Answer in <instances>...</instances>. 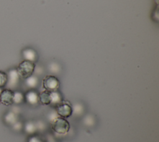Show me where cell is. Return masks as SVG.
I'll return each mask as SVG.
<instances>
[{
	"instance_id": "cell-1",
	"label": "cell",
	"mask_w": 159,
	"mask_h": 142,
	"mask_svg": "<svg viewBox=\"0 0 159 142\" xmlns=\"http://www.w3.org/2000/svg\"><path fill=\"white\" fill-rule=\"evenodd\" d=\"M35 67V65L33 62L24 60L19 64L17 70L20 77L27 78L32 75Z\"/></svg>"
},
{
	"instance_id": "cell-2",
	"label": "cell",
	"mask_w": 159,
	"mask_h": 142,
	"mask_svg": "<svg viewBox=\"0 0 159 142\" xmlns=\"http://www.w3.org/2000/svg\"><path fill=\"white\" fill-rule=\"evenodd\" d=\"M52 121V128L56 133L58 134H65L68 131L70 125L65 119L57 117Z\"/></svg>"
},
{
	"instance_id": "cell-3",
	"label": "cell",
	"mask_w": 159,
	"mask_h": 142,
	"mask_svg": "<svg viewBox=\"0 0 159 142\" xmlns=\"http://www.w3.org/2000/svg\"><path fill=\"white\" fill-rule=\"evenodd\" d=\"M43 87L48 92L57 91L60 86V82L58 80L52 75L46 76L42 81Z\"/></svg>"
},
{
	"instance_id": "cell-4",
	"label": "cell",
	"mask_w": 159,
	"mask_h": 142,
	"mask_svg": "<svg viewBox=\"0 0 159 142\" xmlns=\"http://www.w3.org/2000/svg\"><path fill=\"white\" fill-rule=\"evenodd\" d=\"M7 80L6 85L7 86L9 89L11 90L17 85L19 82L20 76L17 72V69H12L9 70L7 73Z\"/></svg>"
},
{
	"instance_id": "cell-5",
	"label": "cell",
	"mask_w": 159,
	"mask_h": 142,
	"mask_svg": "<svg viewBox=\"0 0 159 142\" xmlns=\"http://www.w3.org/2000/svg\"><path fill=\"white\" fill-rule=\"evenodd\" d=\"M14 92L9 88L3 89L0 95V102L6 105H9L12 103Z\"/></svg>"
},
{
	"instance_id": "cell-6",
	"label": "cell",
	"mask_w": 159,
	"mask_h": 142,
	"mask_svg": "<svg viewBox=\"0 0 159 142\" xmlns=\"http://www.w3.org/2000/svg\"><path fill=\"white\" fill-rule=\"evenodd\" d=\"M72 112V109L70 106L66 103H64L58 106L57 108V113L58 115L63 117H68L69 116Z\"/></svg>"
},
{
	"instance_id": "cell-7",
	"label": "cell",
	"mask_w": 159,
	"mask_h": 142,
	"mask_svg": "<svg viewBox=\"0 0 159 142\" xmlns=\"http://www.w3.org/2000/svg\"><path fill=\"white\" fill-rule=\"evenodd\" d=\"M22 56L24 60H29L30 62H34L37 58L36 52L30 48H27L23 50L22 51Z\"/></svg>"
},
{
	"instance_id": "cell-8",
	"label": "cell",
	"mask_w": 159,
	"mask_h": 142,
	"mask_svg": "<svg viewBox=\"0 0 159 142\" xmlns=\"http://www.w3.org/2000/svg\"><path fill=\"white\" fill-rule=\"evenodd\" d=\"M25 98L26 101L31 105L37 104L39 101V95L34 91L28 92L25 95Z\"/></svg>"
},
{
	"instance_id": "cell-9",
	"label": "cell",
	"mask_w": 159,
	"mask_h": 142,
	"mask_svg": "<svg viewBox=\"0 0 159 142\" xmlns=\"http://www.w3.org/2000/svg\"><path fill=\"white\" fill-rule=\"evenodd\" d=\"M4 120L7 124L12 125L14 123H15L16 121H18L17 115L16 113H15L13 111H9L5 115L4 117Z\"/></svg>"
},
{
	"instance_id": "cell-10",
	"label": "cell",
	"mask_w": 159,
	"mask_h": 142,
	"mask_svg": "<svg viewBox=\"0 0 159 142\" xmlns=\"http://www.w3.org/2000/svg\"><path fill=\"white\" fill-rule=\"evenodd\" d=\"M39 101L43 104H48L50 103V92L48 91L42 92L39 95Z\"/></svg>"
},
{
	"instance_id": "cell-11",
	"label": "cell",
	"mask_w": 159,
	"mask_h": 142,
	"mask_svg": "<svg viewBox=\"0 0 159 142\" xmlns=\"http://www.w3.org/2000/svg\"><path fill=\"white\" fill-rule=\"evenodd\" d=\"M24 96L23 93L19 91L14 92L13 93V98H12V103L16 104H19L22 103L24 99Z\"/></svg>"
},
{
	"instance_id": "cell-12",
	"label": "cell",
	"mask_w": 159,
	"mask_h": 142,
	"mask_svg": "<svg viewBox=\"0 0 159 142\" xmlns=\"http://www.w3.org/2000/svg\"><path fill=\"white\" fill-rule=\"evenodd\" d=\"M50 92V103L57 104L61 101V96L57 91Z\"/></svg>"
},
{
	"instance_id": "cell-13",
	"label": "cell",
	"mask_w": 159,
	"mask_h": 142,
	"mask_svg": "<svg viewBox=\"0 0 159 142\" xmlns=\"http://www.w3.org/2000/svg\"><path fill=\"white\" fill-rule=\"evenodd\" d=\"M25 79H26L25 83L27 86H28L30 88H34L37 85V83H38L37 78L35 77L32 76V75Z\"/></svg>"
},
{
	"instance_id": "cell-14",
	"label": "cell",
	"mask_w": 159,
	"mask_h": 142,
	"mask_svg": "<svg viewBox=\"0 0 159 142\" xmlns=\"http://www.w3.org/2000/svg\"><path fill=\"white\" fill-rule=\"evenodd\" d=\"M24 129H25V131L27 133H30V134L33 133L37 130L36 125L34 123H33L32 121H28L25 123Z\"/></svg>"
},
{
	"instance_id": "cell-15",
	"label": "cell",
	"mask_w": 159,
	"mask_h": 142,
	"mask_svg": "<svg viewBox=\"0 0 159 142\" xmlns=\"http://www.w3.org/2000/svg\"><path fill=\"white\" fill-rule=\"evenodd\" d=\"M7 80V73L0 71V88H2L6 86Z\"/></svg>"
},
{
	"instance_id": "cell-16",
	"label": "cell",
	"mask_w": 159,
	"mask_h": 142,
	"mask_svg": "<svg viewBox=\"0 0 159 142\" xmlns=\"http://www.w3.org/2000/svg\"><path fill=\"white\" fill-rule=\"evenodd\" d=\"M83 107L81 104H76L75 106V112L77 115H80L83 113Z\"/></svg>"
},
{
	"instance_id": "cell-17",
	"label": "cell",
	"mask_w": 159,
	"mask_h": 142,
	"mask_svg": "<svg viewBox=\"0 0 159 142\" xmlns=\"http://www.w3.org/2000/svg\"><path fill=\"white\" fill-rule=\"evenodd\" d=\"M12 128L15 130V131H19L22 129V124L20 121H16L15 123H14L12 125Z\"/></svg>"
},
{
	"instance_id": "cell-18",
	"label": "cell",
	"mask_w": 159,
	"mask_h": 142,
	"mask_svg": "<svg viewBox=\"0 0 159 142\" xmlns=\"http://www.w3.org/2000/svg\"><path fill=\"white\" fill-rule=\"evenodd\" d=\"M84 123L88 126H91L94 123V119L92 116L88 115L86 116V118L84 120Z\"/></svg>"
},
{
	"instance_id": "cell-19",
	"label": "cell",
	"mask_w": 159,
	"mask_h": 142,
	"mask_svg": "<svg viewBox=\"0 0 159 142\" xmlns=\"http://www.w3.org/2000/svg\"><path fill=\"white\" fill-rule=\"evenodd\" d=\"M29 142H40V141L39 140V139L38 138H37L35 136H33L29 139Z\"/></svg>"
},
{
	"instance_id": "cell-20",
	"label": "cell",
	"mask_w": 159,
	"mask_h": 142,
	"mask_svg": "<svg viewBox=\"0 0 159 142\" xmlns=\"http://www.w3.org/2000/svg\"><path fill=\"white\" fill-rule=\"evenodd\" d=\"M2 88H0V95H1V92H2Z\"/></svg>"
}]
</instances>
